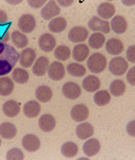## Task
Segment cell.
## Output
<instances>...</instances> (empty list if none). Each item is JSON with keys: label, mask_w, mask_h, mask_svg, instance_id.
<instances>
[{"label": "cell", "mask_w": 135, "mask_h": 160, "mask_svg": "<svg viewBox=\"0 0 135 160\" xmlns=\"http://www.w3.org/2000/svg\"><path fill=\"white\" fill-rule=\"evenodd\" d=\"M19 59V54L15 48L8 43L0 42V76L13 71Z\"/></svg>", "instance_id": "cell-1"}, {"label": "cell", "mask_w": 135, "mask_h": 160, "mask_svg": "<svg viewBox=\"0 0 135 160\" xmlns=\"http://www.w3.org/2000/svg\"><path fill=\"white\" fill-rule=\"evenodd\" d=\"M107 66L106 57L101 53H94L88 58L87 67L91 72L94 73H100L102 72Z\"/></svg>", "instance_id": "cell-2"}, {"label": "cell", "mask_w": 135, "mask_h": 160, "mask_svg": "<svg viewBox=\"0 0 135 160\" xmlns=\"http://www.w3.org/2000/svg\"><path fill=\"white\" fill-rule=\"evenodd\" d=\"M109 72L117 76L123 75L128 68V63L123 57H115L109 62Z\"/></svg>", "instance_id": "cell-3"}, {"label": "cell", "mask_w": 135, "mask_h": 160, "mask_svg": "<svg viewBox=\"0 0 135 160\" xmlns=\"http://www.w3.org/2000/svg\"><path fill=\"white\" fill-rule=\"evenodd\" d=\"M88 27L92 31L101 32L104 34H108L110 32V23L107 20L101 19L98 17H93L88 22Z\"/></svg>", "instance_id": "cell-4"}, {"label": "cell", "mask_w": 135, "mask_h": 160, "mask_svg": "<svg viewBox=\"0 0 135 160\" xmlns=\"http://www.w3.org/2000/svg\"><path fill=\"white\" fill-rule=\"evenodd\" d=\"M18 26L22 33H31L36 27V18L29 14L22 15L18 19Z\"/></svg>", "instance_id": "cell-5"}, {"label": "cell", "mask_w": 135, "mask_h": 160, "mask_svg": "<svg viewBox=\"0 0 135 160\" xmlns=\"http://www.w3.org/2000/svg\"><path fill=\"white\" fill-rule=\"evenodd\" d=\"M48 74L50 79L54 81H59L65 76V67L61 62L55 61L49 64L48 68Z\"/></svg>", "instance_id": "cell-6"}, {"label": "cell", "mask_w": 135, "mask_h": 160, "mask_svg": "<svg viewBox=\"0 0 135 160\" xmlns=\"http://www.w3.org/2000/svg\"><path fill=\"white\" fill-rule=\"evenodd\" d=\"M89 36L88 30L83 26H74L72 27L69 34H68V38L72 42H85Z\"/></svg>", "instance_id": "cell-7"}, {"label": "cell", "mask_w": 135, "mask_h": 160, "mask_svg": "<svg viewBox=\"0 0 135 160\" xmlns=\"http://www.w3.org/2000/svg\"><path fill=\"white\" fill-rule=\"evenodd\" d=\"M38 44L43 52H51L56 47V39L51 34L44 33L39 38Z\"/></svg>", "instance_id": "cell-8"}, {"label": "cell", "mask_w": 135, "mask_h": 160, "mask_svg": "<svg viewBox=\"0 0 135 160\" xmlns=\"http://www.w3.org/2000/svg\"><path fill=\"white\" fill-rule=\"evenodd\" d=\"M60 13H61V10L59 6L57 5V3L55 1H48L42 9L41 16L43 19L48 20V19L55 18L56 16H58Z\"/></svg>", "instance_id": "cell-9"}, {"label": "cell", "mask_w": 135, "mask_h": 160, "mask_svg": "<svg viewBox=\"0 0 135 160\" xmlns=\"http://www.w3.org/2000/svg\"><path fill=\"white\" fill-rule=\"evenodd\" d=\"M63 95L69 99H76L81 95V89L75 82H67L62 87Z\"/></svg>", "instance_id": "cell-10"}, {"label": "cell", "mask_w": 135, "mask_h": 160, "mask_svg": "<svg viewBox=\"0 0 135 160\" xmlns=\"http://www.w3.org/2000/svg\"><path fill=\"white\" fill-rule=\"evenodd\" d=\"M22 146L24 150L29 152H34L38 151L41 147V141L36 135L34 134H26L22 138Z\"/></svg>", "instance_id": "cell-11"}, {"label": "cell", "mask_w": 135, "mask_h": 160, "mask_svg": "<svg viewBox=\"0 0 135 160\" xmlns=\"http://www.w3.org/2000/svg\"><path fill=\"white\" fill-rule=\"evenodd\" d=\"M37 53L35 49L31 48H24L19 54V64L23 68H30L31 65H33L34 61L36 60Z\"/></svg>", "instance_id": "cell-12"}, {"label": "cell", "mask_w": 135, "mask_h": 160, "mask_svg": "<svg viewBox=\"0 0 135 160\" xmlns=\"http://www.w3.org/2000/svg\"><path fill=\"white\" fill-rule=\"evenodd\" d=\"M89 116V109L85 104H76L72 107L71 111V117L74 122H81L88 119Z\"/></svg>", "instance_id": "cell-13"}, {"label": "cell", "mask_w": 135, "mask_h": 160, "mask_svg": "<svg viewBox=\"0 0 135 160\" xmlns=\"http://www.w3.org/2000/svg\"><path fill=\"white\" fill-rule=\"evenodd\" d=\"M48 66H49V60L48 57L41 56L36 60L35 64L33 65L32 72L37 76H42L47 73Z\"/></svg>", "instance_id": "cell-14"}, {"label": "cell", "mask_w": 135, "mask_h": 160, "mask_svg": "<svg viewBox=\"0 0 135 160\" xmlns=\"http://www.w3.org/2000/svg\"><path fill=\"white\" fill-rule=\"evenodd\" d=\"M56 127V120L50 114H44L39 119V128L43 132H50Z\"/></svg>", "instance_id": "cell-15"}, {"label": "cell", "mask_w": 135, "mask_h": 160, "mask_svg": "<svg viewBox=\"0 0 135 160\" xmlns=\"http://www.w3.org/2000/svg\"><path fill=\"white\" fill-rule=\"evenodd\" d=\"M105 49L111 55H119L123 51V42L120 39L111 38L105 43Z\"/></svg>", "instance_id": "cell-16"}, {"label": "cell", "mask_w": 135, "mask_h": 160, "mask_svg": "<svg viewBox=\"0 0 135 160\" xmlns=\"http://www.w3.org/2000/svg\"><path fill=\"white\" fill-rule=\"evenodd\" d=\"M100 79L95 75H88L82 81V87L89 93H93L100 88Z\"/></svg>", "instance_id": "cell-17"}, {"label": "cell", "mask_w": 135, "mask_h": 160, "mask_svg": "<svg viewBox=\"0 0 135 160\" xmlns=\"http://www.w3.org/2000/svg\"><path fill=\"white\" fill-rule=\"evenodd\" d=\"M90 49L85 43H79L75 45L72 49V58L76 62H83L89 57Z\"/></svg>", "instance_id": "cell-18"}, {"label": "cell", "mask_w": 135, "mask_h": 160, "mask_svg": "<svg viewBox=\"0 0 135 160\" xmlns=\"http://www.w3.org/2000/svg\"><path fill=\"white\" fill-rule=\"evenodd\" d=\"M100 151V143L98 139H89L83 145V152L85 155L91 157L97 155Z\"/></svg>", "instance_id": "cell-19"}, {"label": "cell", "mask_w": 135, "mask_h": 160, "mask_svg": "<svg viewBox=\"0 0 135 160\" xmlns=\"http://www.w3.org/2000/svg\"><path fill=\"white\" fill-rule=\"evenodd\" d=\"M110 29L113 30L116 34H122L128 29V22L127 19L122 16H116L112 18L110 23Z\"/></svg>", "instance_id": "cell-20"}, {"label": "cell", "mask_w": 135, "mask_h": 160, "mask_svg": "<svg viewBox=\"0 0 135 160\" xmlns=\"http://www.w3.org/2000/svg\"><path fill=\"white\" fill-rule=\"evenodd\" d=\"M23 113L27 118H36L41 113V105L38 101L30 100L24 104Z\"/></svg>", "instance_id": "cell-21"}, {"label": "cell", "mask_w": 135, "mask_h": 160, "mask_svg": "<svg viewBox=\"0 0 135 160\" xmlns=\"http://www.w3.org/2000/svg\"><path fill=\"white\" fill-rule=\"evenodd\" d=\"M18 129L15 124L11 122H3L0 124V136L4 139L11 140L16 137Z\"/></svg>", "instance_id": "cell-22"}, {"label": "cell", "mask_w": 135, "mask_h": 160, "mask_svg": "<svg viewBox=\"0 0 135 160\" xmlns=\"http://www.w3.org/2000/svg\"><path fill=\"white\" fill-rule=\"evenodd\" d=\"M76 136L81 140H85L90 138L91 136L94 134V127L89 122H83L80 123L78 127L76 128L75 130Z\"/></svg>", "instance_id": "cell-23"}, {"label": "cell", "mask_w": 135, "mask_h": 160, "mask_svg": "<svg viewBox=\"0 0 135 160\" xmlns=\"http://www.w3.org/2000/svg\"><path fill=\"white\" fill-rule=\"evenodd\" d=\"M115 6L109 2H103L99 4V6L98 7V15L101 18H104V20L107 18H111L115 15Z\"/></svg>", "instance_id": "cell-24"}, {"label": "cell", "mask_w": 135, "mask_h": 160, "mask_svg": "<svg viewBox=\"0 0 135 160\" xmlns=\"http://www.w3.org/2000/svg\"><path fill=\"white\" fill-rule=\"evenodd\" d=\"M2 110H3V113L5 114V116H7L9 118H15L19 114L20 107L17 101L8 100L3 104Z\"/></svg>", "instance_id": "cell-25"}, {"label": "cell", "mask_w": 135, "mask_h": 160, "mask_svg": "<svg viewBox=\"0 0 135 160\" xmlns=\"http://www.w3.org/2000/svg\"><path fill=\"white\" fill-rule=\"evenodd\" d=\"M15 84L13 80L8 76L0 77V96L7 97L13 93Z\"/></svg>", "instance_id": "cell-26"}, {"label": "cell", "mask_w": 135, "mask_h": 160, "mask_svg": "<svg viewBox=\"0 0 135 160\" xmlns=\"http://www.w3.org/2000/svg\"><path fill=\"white\" fill-rule=\"evenodd\" d=\"M53 92L48 86H40L36 89V98L41 102H48L52 98Z\"/></svg>", "instance_id": "cell-27"}, {"label": "cell", "mask_w": 135, "mask_h": 160, "mask_svg": "<svg viewBox=\"0 0 135 160\" xmlns=\"http://www.w3.org/2000/svg\"><path fill=\"white\" fill-rule=\"evenodd\" d=\"M67 28V20L64 18H55L48 23V29L53 33H61Z\"/></svg>", "instance_id": "cell-28"}, {"label": "cell", "mask_w": 135, "mask_h": 160, "mask_svg": "<svg viewBox=\"0 0 135 160\" xmlns=\"http://www.w3.org/2000/svg\"><path fill=\"white\" fill-rule=\"evenodd\" d=\"M105 42V37L103 34H100L99 32L94 33L91 36L89 37V47L92 48L94 49H99L103 47V44Z\"/></svg>", "instance_id": "cell-29"}, {"label": "cell", "mask_w": 135, "mask_h": 160, "mask_svg": "<svg viewBox=\"0 0 135 160\" xmlns=\"http://www.w3.org/2000/svg\"><path fill=\"white\" fill-rule=\"evenodd\" d=\"M126 84L121 79H116L110 84L109 90L112 96L114 97H121L126 93Z\"/></svg>", "instance_id": "cell-30"}, {"label": "cell", "mask_w": 135, "mask_h": 160, "mask_svg": "<svg viewBox=\"0 0 135 160\" xmlns=\"http://www.w3.org/2000/svg\"><path fill=\"white\" fill-rule=\"evenodd\" d=\"M11 40L18 48H24L29 42L27 37L19 31H14L11 34Z\"/></svg>", "instance_id": "cell-31"}, {"label": "cell", "mask_w": 135, "mask_h": 160, "mask_svg": "<svg viewBox=\"0 0 135 160\" xmlns=\"http://www.w3.org/2000/svg\"><path fill=\"white\" fill-rule=\"evenodd\" d=\"M111 100V96L107 90H100L97 92L94 96L95 103L98 106H105Z\"/></svg>", "instance_id": "cell-32"}, {"label": "cell", "mask_w": 135, "mask_h": 160, "mask_svg": "<svg viewBox=\"0 0 135 160\" xmlns=\"http://www.w3.org/2000/svg\"><path fill=\"white\" fill-rule=\"evenodd\" d=\"M61 152L68 158L74 157L78 153V146L73 142H66L62 145Z\"/></svg>", "instance_id": "cell-33"}, {"label": "cell", "mask_w": 135, "mask_h": 160, "mask_svg": "<svg viewBox=\"0 0 135 160\" xmlns=\"http://www.w3.org/2000/svg\"><path fill=\"white\" fill-rule=\"evenodd\" d=\"M67 72L74 77H82L86 73V68L78 63H71L67 66Z\"/></svg>", "instance_id": "cell-34"}, {"label": "cell", "mask_w": 135, "mask_h": 160, "mask_svg": "<svg viewBox=\"0 0 135 160\" xmlns=\"http://www.w3.org/2000/svg\"><path fill=\"white\" fill-rule=\"evenodd\" d=\"M12 77L15 81L18 84H24L28 81L29 73L27 71L23 70L21 68H17L16 70L12 72Z\"/></svg>", "instance_id": "cell-35"}, {"label": "cell", "mask_w": 135, "mask_h": 160, "mask_svg": "<svg viewBox=\"0 0 135 160\" xmlns=\"http://www.w3.org/2000/svg\"><path fill=\"white\" fill-rule=\"evenodd\" d=\"M54 56L59 61H67L71 57V49L67 45H59L54 50Z\"/></svg>", "instance_id": "cell-36"}, {"label": "cell", "mask_w": 135, "mask_h": 160, "mask_svg": "<svg viewBox=\"0 0 135 160\" xmlns=\"http://www.w3.org/2000/svg\"><path fill=\"white\" fill-rule=\"evenodd\" d=\"M13 22L8 21L7 23L0 24V42L6 43V42L10 39V28L12 26Z\"/></svg>", "instance_id": "cell-37"}, {"label": "cell", "mask_w": 135, "mask_h": 160, "mask_svg": "<svg viewBox=\"0 0 135 160\" xmlns=\"http://www.w3.org/2000/svg\"><path fill=\"white\" fill-rule=\"evenodd\" d=\"M6 159L7 160H23L24 154L19 148H11L10 151H8L6 154Z\"/></svg>", "instance_id": "cell-38"}, {"label": "cell", "mask_w": 135, "mask_h": 160, "mask_svg": "<svg viewBox=\"0 0 135 160\" xmlns=\"http://www.w3.org/2000/svg\"><path fill=\"white\" fill-rule=\"evenodd\" d=\"M134 51H135V47H134V45H131V47H129L128 49V51H127V59L129 62H131V63H134L135 62Z\"/></svg>", "instance_id": "cell-39"}, {"label": "cell", "mask_w": 135, "mask_h": 160, "mask_svg": "<svg viewBox=\"0 0 135 160\" xmlns=\"http://www.w3.org/2000/svg\"><path fill=\"white\" fill-rule=\"evenodd\" d=\"M134 72H135V68H131L128 71V74H127V79L128 82L131 85L134 86L135 85V77H134Z\"/></svg>", "instance_id": "cell-40"}, {"label": "cell", "mask_w": 135, "mask_h": 160, "mask_svg": "<svg viewBox=\"0 0 135 160\" xmlns=\"http://www.w3.org/2000/svg\"><path fill=\"white\" fill-rule=\"evenodd\" d=\"M44 3H47L46 0H29L28 1L29 6H31L32 8H35V9L42 7V5H44Z\"/></svg>", "instance_id": "cell-41"}, {"label": "cell", "mask_w": 135, "mask_h": 160, "mask_svg": "<svg viewBox=\"0 0 135 160\" xmlns=\"http://www.w3.org/2000/svg\"><path fill=\"white\" fill-rule=\"evenodd\" d=\"M8 22V14L3 10H0V24H4Z\"/></svg>", "instance_id": "cell-42"}, {"label": "cell", "mask_w": 135, "mask_h": 160, "mask_svg": "<svg viewBox=\"0 0 135 160\" xmlns=\"http://www.w3.org/2000/svg\"><path fill=\"white\" fill-rule=\"evenodd\" d=\"M134 123H135V122H134V121H131V122L128 124V127H127V130H128V134H129L130 136H132V137L135 136V134H134Z\"/></svg>", "instance_id": "cell-43"}, {"label": "cell", "mask_w": 135, "mask_h": 160, "mask_svg": "<svg viewBox=\"0 0 135 160\" xmlns=\"http://www.w3.org/2000/svg\"><path fill=\"white\" fill-rule=\"evenodd\" d=\"M56 3H59L60 4V6H62V7H68V6H71V5H72L73 4V1L72 0H67V1H63V0H59V1H57Z\"/></svg>", "instance_id": "cell-44"}, {"label": "cell", "mask_w": 135, "mask_h": 160, "mask_svg": "<svg viewBox=\"0 0 135 160\" xmlns=\"http://www.w3.org/2000/svg\"><path fill=\"white\" fill-rule=\"evenodd\" d=\"M21 1H7V3H10V4H19Z\"/></svg>", "instance_id": "cell-45"}, {"label": "cell", "mask_w": 135, "mask_h": 160, "mask_svg": "<svg viewBox=\"0 0 135 160\" xmlns=\"http://www.w3.org/2000/svg\"><path fill=\"white\" fill-rule=\"evenodd\" d=\"M0 146H1V139H0Z\"/></svg>", "instance_id": "cell-46"}]
</instances>
